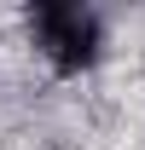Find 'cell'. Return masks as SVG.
<instances>
[{
    "mask_svg": "<svg viewBox=\"0 0 145 150\" xmlns=\"http://www.w3.org/2000/svg\"><path fill=\"white\" fill-rule=\"evenodd\" d=\"M35 35H41V46H47V58L58 69H87L99 58V40H105L99 18L81 12V6H41L35 12Z\"/></svg>",
    "mask_w": 145,
    "mask_h": 150,
    "instance_id": "cell-1",
    "label": "cell"
}]
</instances>
